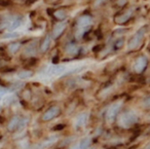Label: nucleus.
<instances>
[{
  "label": "nucleus",
  "mask_w": 150,
  "mask_h": 149,
  "mask_svg": "<svg viewBox=\"0 0 150 149\" xmlns=\"http://www.w3.org/2000/svg\"><path fill=\"white\" fill-rule=\"evenodd\" d=\"M138 121V116L135 112L133 111H125L123 113H121L118 116V126L121 128H129L131 126H133L136 122Z\"/></svg>",
  "instance_id": "1"
},
{
  "label": "nucleus",
  "mask_w": 150,
  "mask_h": 149,
  "mask_svg": "<svg viewBox=\"0 0 150 149\" xmlns=\"http://www.w3.org/2000/svg\"><path fill=\"white\" fill-rule=\"evenodd\" d=\"M92 21L93 19L90 16H81L78 18L76 22V38H80L83 35L86 30H88L92 25Z\"/></svg>",
  "instance_id": "2"
},
{
  "label": "nucleus",
  "mask_w": 150,
  "mask_h": 149,
  "mask_svg": "<svg viewBox=\"0 0 150 149\" xmlns=\"http://www.w3.org/2000/svg\"><path fill=\"white\" fill-rule=\"evenodd\" d=\"M121 106H122V101H116L112 105H110V107L108 108V110L106 112V116H105L107 122L111 123V122L114 121L115 118L118 115L119 111H120Z\"/></svg>",
  "instance_id": "3"
},
{
  "label": "nucleus",
  "mask_w": 150,
  "mask_h": 149,
  "mask_svg": "<svg viewBox=\"0 0 150 149\" xmlns=\"http://www.w3.org/2000/svg\"><path fill=\"white\" fill-rule=\"evenodd\" d=\"M145 33H146V28H141V29L138 30L135 33V35L132 37V39L129 41L127 48H129V50H135V48H137L138 46L142 43V41H143Z\"/></svg>",
  "instance_id": "4"
},
{
  "label": "nucleus",
  "mask_w": 150,
  "mask_h": 149,
  "mask_svg": "<svg viewBox=\"0 0 150 149\" xmlns=\"http://www.w3.org/2000/svg\"><path fill=\"white\" fill-rule=\"evenodd\" d=\"M147 64H148V61L145 56L138 57V58L136 59L135 63H134V67H133L134 71H135L136 73H142L146 69Z\"/></svg>",
  "instance_id": "5"
},
{
  "label": "nucleus",
  "mask_w": 150,
  "mask_h": 149,
  "mask_svg": "<svg viewBox=\"0 0 150 149\" xmlns=\"http://www.w3.org/2000/svg\"><path fill=\"white\" fill-rule=\"evenodd\" d=\"M60 112L61 109L58 106H52V107H50V109H47L44 112V114L42 115V120L43 121H50V120L54 119V117H57L60 114Z\"/></svg>",
  "instance_id": "6"
},
{
  "label": "nucleus",
  "mask_w": 150,
  "mask_h": 149,
  "mask_svg": "<svg viewBox=\"0 0 150 149\" xmlns=\"http://www.w3.org/2000/svg\"><path fill=\"white\" fill-rule=\"evenodd\" d=\"M66 27H67V22H60V23L56 24L54 26V29H52V39H56L59 36H61V34L65 31Z\"/></svg>",
  "instance_id": "7"
},
{
  "label": "nucleus",
  "mask_w": 150,
  "mask_h": 149,
  "mask_svg": "<svg viewBox=\"0 0 150 149\" xmlns=\"http://www.w3.org/2000/svg\"><path fill=\"white\" fill-rule=\"evenodd\" d=\"M23 23V18L22 17H16L13 19H11L7 24L6 29L8 30V32H13V30H16L17 28H19Z\"/></svg>",
  "instance_id": "8"
},
{
  "label": "nucleus",
  "mask_w": 150,
  "mask_h": 149,
  "mask_svg": "<svg viewBox=\"0 0 150 149\" xmlns=\"http://www.w3.org/2000/svg\"><path fill=\"white\" fill-rule=\"evenodd\" d=\"M20 121H21V117L19 115H15L11 118V120L7 123V131L8 132H15V131H18V128H19Z\"/></svg>",
  "instance_id": "9"
},
{
  "label": "nucleus",
  "mask_w": 150,
  "mask_h": 149,
  "mask_svg": "<svg viewBox=\"0 0 150 149\" xmlns=\"http://www.w3.org/2000/svg\"><path fill=\"white\" fill-rule=\"evenodd\" d=\"M88 119V113L83 112V113L79 114L77 116V118H76V120H75V126L77 128H82V126H84L86 124Z\"/></svg>",
  "instance_id": "10"
},
{
  "label": "nucleus",
  "mask_w": 150,
  "mask_h": 149,
  "mask_svg": "<svg viewBox=\"0 0 150 149\" xmlns=\"http://www.w3.org/2000/svg\"><path fill=\"white\" fill-rule=\"evenodd\" d=\"M37 53V45H36V42H31L29 43L24 50V55L27 57H33Z\"/></svg>",
  "instance_id": "11"
},
{
  "label": "nucleus",
  "mask_w": 150,
  "mask_h": 149,
  "mask_svg": "<svg viewBox=\"0 0 150 149\" xmlns=\"http://www.w3.org/2000/svg\"><path fill=\"white\" fill-rule=\"evenodd\" d=\"M132 15H133V9H129V11H125L123 15L117 17L115 21H116L117 24H123V23H125V22H127V20H129V18L132 17Z\"/></svg>",
  "instance_id": "12"
},
{
  "label": "nucleus",
  "mask_w": 150,
  "mask_h": 149,
  "mask_svg": "<svg viewBox=\"0 0 150 149\" xmlns=\"http://www.w3.org/2000/svg\"><path fill=\"white\" fill-rule=\"evenodd\" d=\"M65 50H66V53L68 55L74 56V55H76L78 53V46L76 45L75 43H73V42H70V43H68L66 45V48H65Z\"/></svg>",
  "instance_id": "13"
},
{
  "label": "nucleus",
  "mask_w": 150,
  "mask_h": 149,
  "mask_svg": "<svg viewBox=\"0 0 150 149\" xmlns=\"http://www.w3.org/2000/svg\"><path fill=\"white\" fill-rule=\"evenodd\" d=\"M50 43H52V36L47 35L43 39V41H42L41 45H40V50H41V53L47 52L48 48H50Z\"/></svg>",
  "instance_id": "14"
},
{
  "label": "nucleus",
  "mask_w": 150,
  "mask_h": 149,
  "mask_svg": "<svg viewBox=\"0 0 150 149\" xmlns=\"http://www.w3.org/2000/svg\"><path fill=\"white\" fill-rule=\"evenodd\" d=\"M20 48H21V42L13 41V42H11V43L8 44V48H7V50H8V52L11 53V55H15V54H17V53L19 52Z\"/></svg>",
  "instance_id": "15"
},
{
  "label": "nucleus",
  "mask_w": 150,
  "mask_h": 149,
  "mask_svg": "<svg viewBox=\"0 0 150 149\" xmlns=\"http://www.w3.org/2000/svg\"><path fill=\"white\" fill-rule=\"evenodd\" d=\"M64 70H65V66L54 65V66H52L50 69H48L47 72L50 73V75H54V74H60V73L64 72Z\"/></svg>",
  "instance_id": "16"
},
{
  "label": "nucleus",
  "mask_w": 150,
  "mask_h": 149,
  "mask_svg": "<svg viewBox=\"0 0 150 149\" xmlns=\"http://www.w3.org/2000/svg\"><path fill=\"white\" fill-rule=\"evenodd\" d=\"M91 143H92V139L91 138H84L82 139L81 141H80V143L77 145L78 146V149H88V147H90Z\"/></svg>",
  "instance_id": "17"
},
{
  "label": "nucleus",
  "mask_w": 150,
  "mask_h": 149,
  "mask_svg": "<svg viewBox=\"0 0 150 149\" xmlns=\"http://www.w3.org/2000/svg\"><path fill=\"white\" fill-rule=\"evenodd\" d=\"M18 76H19L20 79L30 78V77L33 76V71H31V70H21L19 73H18Z\"/></svg>",
  "instance_id": "18"
},
{
  "label": "nucleus",
  "mask_w": 150,
  "mask_h": 149,
  "mask_svg": "<svg viewBox=\"0 0 150 149\" xmlns=\"http://www.w3.org/2000/svg\"><path fill=\"white\" fill-rule=\"evenodd\" d=\"M54 16L57 18L58 20H64L66 18V11L64 9H59V11H56L54 13Z\"/></svg>",
  "instance_id": "19"
},
{
  "label": "nucleus",
  "mask_w": 150,
  "mask_h": 149,
  "mask_svg": "<svg viewBox=\"0 0 150 149\" xmlns=\"http://www.w3.org/2000/svg\"><path fill=\"white\" fill-rule=\"evenodd\" d=\"M20 36V34L19 33H16V32H8V33H6L5 34L3 37L4 38H16V37H19Z\"/></svg>",
  "instance_id": "20"
},
{
  "label": "nucleus",
  "mask_w": 150,
  "mask_h": 149,
  "mask_svg": "<svg viewBox=\"0 0 150 149\" xmlns=\"http://www.w3.org/2000/svg\"><path fill=\"white\" fill-rule=\"evenodd\" d=\"M143 106L145 108H150V96L146 97L143 101Z\"/></svg>",
  "instance_id": "21"
},
{
  "label": "nucleus",
  "mask_w": 150,
  "mask_h": 149,
  "mask_svg": "<svg viewBox=\"0 0 150 149\" xmlns=\"http://www.w3.org/2000/svg\"><path fill=\"white\" fill-rule=\"evenodd\" d=\"M122 45H123V40H122V39H119V42H118V41L116 42V48H120Z\"/></svg>",
  "instance_id": "22"
},
{
  "label": "nucleus",
  "mask_w": 150,
  "mask_h": 149,
  "mask_svg": "<svg viewBox=\"0 0 150 149\" xmlns=\"http://www.w3.org/2000/svg\"><path fill=\"white\" fill-rule=\"evenodd\" d=\"M5 66V63L3 62L2 60H0V68H2V67H4Z\"/></svg>",
  "instance_id": "23"
},
{
  "label": "nucleus",
  "mask_w": 150,
  "mask_h": 149,
  "mask_svg": "<svg viewBox=\"0 0 150 149\" xmlns=\"http://www.w3.org/2000/svg\"><path fill=\"white\" fill-rule=\"evenodd\" d=\"M145 149H150V144H148L147 146L145 147Z\"/></svg>",
  "instance_id": "24"
},
{
  "label": "nucleus",
  "mask_w": 150,
  "mask_h": 149,
  "mask_svg": "<svg viewBox=\"0 0 150 149\" xmlns=\"http://www.w3.org/2000/svg\"><path fill=\"white\" fill-rule=\"evenodd\" d=\"M0 111H1V107H0Z\"/></svg>",
  "instance_id": "25"
}]
</instances>
